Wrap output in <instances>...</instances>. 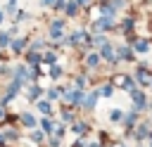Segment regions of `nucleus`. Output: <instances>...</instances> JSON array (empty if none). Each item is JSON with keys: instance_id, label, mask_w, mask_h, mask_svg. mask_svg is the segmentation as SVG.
<instances>
[{"instance_id": "f257e3e1", "label": "nucleus", "mask_w": 152, "mask_h": 147, "mask_svg": "<svg viewBox=\"0 0 152 147\" xmlns=\"http://www.w3.org/2000/svg\"><path fill=\"white\" fill-rule=\"evenodd\" d=\"M109 26H112V17H102V19H97V21H95V28H97V31L109 28Z\"/></svg>"}, {"instance_id": "f03ea898", "label": "nucleus", "mask_w": 152, "mask_h": 147, "mask_svg": "<svg viewBox=\"0 0 152 147\" xmlns=\"http://www.w3.org/2000/svg\"><path fill=\"white\" fill-rule=\"evenodd\" d=\"M62 26H64V21H52V28H50V33L57 38V36L62 33Z\"/></svg>"}, {"instance_id": "7ed1b4c3", "label": "nucleus", "mask_w": 152, "mask_h": 147, "mask_svg": "<svg viewBox=\"0 0 152 147\" xmlns=\"http://www.w3.org/2000/svg\"><path fill=\"white\" fill-rule=\"evenodd\" d=\"M24 43H26L24 38H17V40L12 43V50H14V52H21V50H24Z\"/></svg>"}, {"instance_id": "20e7f679", "label": "nucleus", "mask_w": 152, "mask_h": 147, "mask_svg": "<svg viewBox=\"0 0 152 147\" xmlns=\"http://www.w3.org/2000/svg\"><path fill=\"white\" fill-rule=\"evenodd\" d=\"M66 100L69 102H81V92L76 90V92H66Z\"/></svg>"}, {"instance_id": "39448f33", "label": "nucleus", "mask_w": 152, "mask_h": 147, "mask_svg": "<svg viewBox=\"0 0 152 147\" xmlns=\"http://www.w3.org/2000/svg\"><path fill=\"white\" fill-rule=\"evenodd\" d=\"M21 121H24V126H36V119H33L31 114H24V116H21Z\"/></svg>"}, {"instance_id": "423d86ee", "label": "nucleus", "mask_w": 152, "mask_h": 147, "mask_svg": "<svg viewBox=\"0 0 152 147\" xmlns=\"http://www.w3.org/2000/svg\"><path fill=\"white\" fill-rule=\"evenodd\" d=\"M138 81H140V83H147V81H150V74H147V71H138Z\"/></svg>"}, {"instance_id": "0eeeda50", "label": "nucleus", "mask_w": 152, "mask_h": 147, "mask_svg": "<svg viewBox=\"0 0 152 147\" xmlns=\"http://www.w3.org/2000/svg\"><path fill=\"white\" fill-rule=\"evenodd\" d=\"M135 50H138V52H145V50H147V43H145V40H138V43H135Z\"/></svg>"}, {"instance_id": "6e6552de", "label": "nucleus", "mask_w": 152, "mask_h": 147, "mask_svg": "<svg viewBox=\"0 0 152 147\" xmlns=\"http://www.w3.org/2000/svg\"><path fill=\"white\" fill-rule=\"evenodd\" d=\"M121 85H124L126 90H133V81H131V78H121Z\"/></svg>"}, {"instance_id": "1a4fd4ad", "label": "nucleus", "mask_w": 152, "mask_h": 147, "mask_svg": "<svg viewBox=\"0 0 152 147\" xmlns=\"http://www.w3.org/2000/svg\"><path fill=\"white\" fill-rule=\"evenodd\" d=\"M97 62H100L97 55H90V57H88V64H90V66H97Z\"/></svg>"}, {"instance_id": "9d476101", "label": "nucleus", "mask_w": 152, "mask_h": 147, "mask_svg": "<svg viewBox=\"0 0 152 147\" xmlns=\"http://www.w3.org/2000/svg\"><path fill=\"white\" fill-rule=\"evenodd\" d=\"M66 14H76V2H66Z\"/></svg>"}, {"instance_id": "9b49d317", "label": "nucleus", "mask_w": 152, "mask_h": 147, "mask_svg": "<svg viewBox=\"0 0 152 147\" xmlns=\"http://www.w3.org/2000/svg\"><path fill=\"white\" fill-rule=\"evenodd\" d=\"M95 100H97V95H88V102H86V107H88V109H90V107H93V104H95Z\"/></svg>"}, {"instance_id": "f8f14e48", "label": "nucleus", "mask_w": 152, "mask_h": 147, "mask_svg": "<svg viewBox=\"0 0 152 147\" xmlns=\"http://www.w3.org/2000/svg\"><path fill=\"white\" fill-rule=\"evenodd\" d=\"M38 109H40V111H45V114H48V111H50V104H48V102H38Z\"/></svg>"}, {"instance_id": "ddd939ff", "label": "nucleus", "mask_w": 152, "mask_h": 147, "mask_svg": "<svg viewBox=\"0 0 152 147\" xmlns=\"http://www.w3.org/2000/svg\"><path fill=\"white\" fill-rule=\"evenodd\" d=\"M7 40H10V36L7 33H0V45H7Z\"/></svg>"}, {"instance_id": "4468645a", "label": "nucleus", "mask_w": 152, "mask_h": 147, "mask_svg": "<svg viewBox=\"0 0 152 147\" xmlns=\"http://www.w3.org/2000/svg\"><path fill=\"white\" fill-rule=\"evenodd\" d=\"M31 138H33V142H40V140H43V133H33Z\"/></svg>"}, {"instance_id": "2eb2a0df", "label": "nucleus", "mask_w": 152, "mask_h": 147, "mask_svg": "<svg viewBox=\"0 0 152 147\" xmlns=\"http://www.w3.org/2000/svg\"><path fill=\"white\" fill-rule=\"evenodd\" d=\"M121 119V111H112V121H119Z\"/></svg>"}, {"instance_id": "dca6fc26", "label": "nucleus", "mask_w": 152, "mask_h": 147, "mask_svg": "<svg viewBox=\"0 0 152 147\" xmlns=\"http://www.w3.org/2000/svg\"><path fill=\"white\" fill-rule=\"evenodd\" d=\"M43 128H45V130H52V123H50V121L45 119V121H43Z\"/></svg>"}, {"instance_id": "f3484780", "label": "nucleus", "mask_w": 152, "mask_h": 147, "mask_svg": "<svg viewBox=\"0 0 152 147\" xmlns=\"http://www.w3.org/2000/svg\"><path fill=\"white\" fill-rule=\"evenodd\" d=\"M76 2H78V5H88L90 0H76Z\"/></svg>"}, {"instance_id": "a211bd4d", "label": "nucleus", "mask_w": 152, "mask_h": 147, "mask_svg": "<svg viewBox=\"0 0 152 147\" xmlns=\"http://www.w3.org/2000/svg\"><path fill=\"white\" fill-rule=\"evenodd\" d=\"M2 119H5V109L0 107V121H2Z\"/></svg>"}, {"instance_id": "6ab92c4d", "label": "nucleus", "mask_w": 152, "mask_h": 147, "mask_svg": "<svg viewBox=\"0 0 152 147\" xmlns=\"http://www.w3.org/2000/svg\"><path fill=\"white\" fill-rule=\"evenodd\" d=\"M0 21H2V12H0Z\"/></svg>"}]
</instances>
